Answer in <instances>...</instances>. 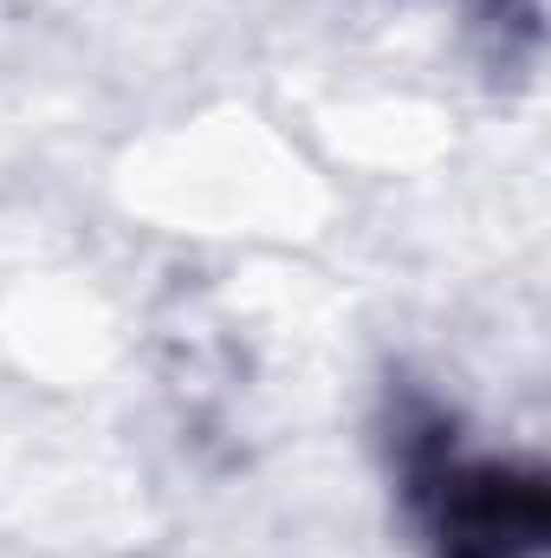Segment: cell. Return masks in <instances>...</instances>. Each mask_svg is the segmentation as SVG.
Listing matches in <instances>:
<instances>
[{"instance_id":"obj_1","label":"cell","mask_w":551,"mask_h":558,"mask_svg":"<svg viewBox=\"0 0 551 558\" xmlns=\"http://www.w3.org/2000/svg\"><path fill=\"white\" fill-rule=\"evenodd\" d=\"M403 481L428 558H539L551 539V481L539 461L467 454L441 410L403 422Z\"/></svg>"},{"instance_id":"obj_2","label":"cell","mask_w":551,"mask_h":558,"mask_svg":"<svg viewBox=\"0 0 551 558\" xmlns=\"http://www.w3.org/2000/svg\"><path fill=\"white\" fill-rule=\"evenodd\" d=\"M474 13H480V26L500 33V52L506 46L532 52V39H539V0H474Z\"/></svg>"}]
</instances>
